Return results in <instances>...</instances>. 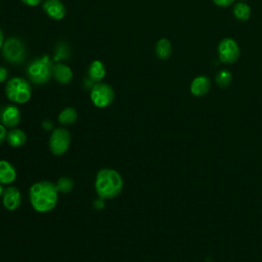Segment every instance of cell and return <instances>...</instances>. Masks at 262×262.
I'll return each instance as SVG.
<instances>
[{
	"label": "cell",
	"instance_id": "cell-20",
	"mask_svg": "<svg viewBox=\"0 0 262 262\" xmlns=\"http://www.w3.org/2000/svg\"><path fill=\"white\" fill-rule=\"evenodd\" d=\"M55 185L58 192L69 193L72 191L74 187V180L69 176H61L57 179V181L55 182Z\"/></svg>",
	"mask_w": 262,
	"mask_h": 262
},
{
	"label": "cell",
	"instance_id": "cell-28",
	"mask_svg": "<svg viewBox=\"0 0 262 262\" xmlns=\"http://www.w3.org/2000/svg\"><path fill=\"white\" fill-rule=\"evenodd\" d=\"M94 207L96 208V209H102L103 207H104V203H103V199H98V200H96L95 202H94Z\"/></svg>",
	"mask_w": 262,
	"mask_h": 262
},
{
	"label": "cell",
	"instance_id": "cell-18",
	"mask_svg": "<svg viewBox=\"0 0 262 262\" xmlns=\"http://www.w3.org/2000/svg\"><path fill=\"white\" fill-rule=\"evenodd\" d=\"M58 122L61 125L68 126L74 124L78 119V113L73 107H66L58 114Z\"/></svg>",
	"mask_w": 262,
	"mask_h": 262
},
{
	"label": "cell",
	"instance_id": "cell-23",
	"mask_svg": "<svg viewBox=\"0 0 262 262\" xmlns=\"http://www.w3.org/2000/svg\"><path fill=\"white\" fill-rule=\"evenodd\" d=\"M214 3L218 6H221V7H226V6H229L234 0H213Z\"/></svg>",
	"mask_w": 262,
	"mask_h": 262
},
{
	"label": "cell",
	"instance_id": "cell-31",
	"mask_svg": "<svg viewBox=\"0 0 262 262\" xmlns=\"http://www.w3.org/2000/svg\"><path fill=\"white\" fill-rule=\"evenodd\" d=\"M0 116H1V111H0Z\"/></svg>",
	"mask_w": 262,
	"mask_h": 262
},
{
	"label": "cell",
	"instance_id": "cell-6",
	"mask_svg": "<svg viewBox=\"0 0 262 262\" xmlns=\"http://www.w3.org/2000/svg\"><path fill=\"white\" fill-rule=\"evenodd\" d=\"M114 90L105 83H96L91 87V102L98 108H105L112 104L114 100Z\"/></svg>",
	"mask_w": 262,
	"mask_h": 262
},
{
	"label": "cell",
	"instance_id": "cell-21",
	"mask_svg": "<svg viewBox=\"0 0 262 262\" xmlns=\"http://www.w3.org/2000/svg\"><path fill=\"white\" fill-rule=\"evenodd\" d=\"M231 82V74L227 70H221L216 76V83L219 87L225 88Z\"/></svg>",
	"mask_w": 262,
	"mask_h": 262
},
{
	"label": "cell",
	"instance_id": "cell-27",
	"mask_svg": "<svg viewBox=\"0 0 262 262\" xmlns=\"http://www.w3.org/2000/svg\"><path fill=\"white\" fill-rule=\"evenodd\" d=\"M21 1H23L25 4L29 5V6H36V5L40 4L42 0H21Z\"/></svg>",
	"mask_w": 262,
	"mask_h": 262
},
{
	"label": "cell",
	"instance_id": "cell-7",
	"mask_svg": "<svg viewBox=\"0 0 262 262\" xmlns=\"http://www.w3.org/2000/svg\"><path fill=\"white\" fill-rule=\"evenodd\" d=\"M2 55L10 63H19L25 59V45L17 38H9L2 45Z\"/></svg>",
	"mask_w": 262,
	"mask_h": 262
},
{
	"label": "cell",
	"instance_id": "cell-12",
	"mask_svg": "<svg viewBox=\"0 0 262 262\" xmlns=\"http://www.w3.org/2000/svg\"><path fill=\"white\" fill-rule=\"evenodd\" d=\"M17 172L15 167L7 160H0V183L9 185L16 179Z\"/></svg>",
	"mask_w": 262,
	"mask_h": 262
},
{
	"label": "cell",
	"instance_id": "cell-15",
	"mask_svg": "<svg viewBox=\"0 0 262 262\" xmlns=\"http://www.w3.org/2000/svg\"><path fill=\"white\" fill-rule=\"evenodd\" d=\"M210 86H211V82H210L209 78H207L205 76H199L192 81L190 90L193 95L203 96L209 91Z\"/></svg>",
	"mask_w": 262,
	"mask_h": 262
},
{
	"label": "cell",
	"instance_id": "cell-19",
	"mask_svg": "<svg viewBox=\"0 0 262 262\" xmlns=\"http://www.w3.org/2000/svg\"><path fill=\"white\" fill-rule=\"evenodd\" d=\"M233 15L236 19L241 21H245L249 19L251 15V9L250 6L244 2H238L233 7Z\"/></svg>",
	"mask_w": 262,
	"mask_h": 262
},
{
	"label": "cell",
	"instance_id": "cell-17",
	"mask_svg": "<svg viewBox=\"0 0 262 262\" xmlns=\"http://www.w3.org/2000/svg\"><path fill=\"white\" fill-rule=\"evenodd\" d=\"M156 55L160 59H167L172 53V45L168 39H160L156 44Z\"/></svg>",
	"mask_w": 262,
	"mask_h": 262
},
{
	"label": "cell",
	"instance_id": "cell-29",
	"mask_svg": "<svg viewBox=\"0 0 262 262\" xmlns=\"http://www.w3.org/2000/svg\"><path fill=\"white\" fill-rule=\"evenodd\" d=\"M3 43H4V41H3V34H2V31L0 30V48L2 47Z\"/></svg>",
	"mask_w": 262,
	"mask_h": 262
},
{
	"label": "cell",
	"instance_id": "cell-9",
	"mask_svg": "<svg viewBox=\"0 0 262 262\" xmlns=\"http://www.w3.org/2000/svg\"><path fill=\"white\" fill-rule=\"evenodd\" d=\"M3 207L8 211H16L21 205V193L16 186L8 185L1 196Z\"/></svg>",
	"mask_w": 262,
	"mask_h": 262
},
{
	"label": "cell",
	"instance_id": "cell-26",
	"mask_svg": "<svg viewBox=\"0 0 262 262\" xmlns=\"http://www.w3.org/2000/svg\"><path fill=\"white\" fill-rule=\"evenodd\" d=\"M7 75H8V73H7V70H6L5 68H2V67H0V83L4 82V81L6 80V78H7Z\"/></svg>",
	"mask_w": 262,
	"mask_h": 262
},
{
	"label": "cell",
	"instance_id": "cell-13",
	"mask_svg": "<svg viewBox=\"0 0 262 262\" xmlns=\"http://www.w3.org/2000/svg\"><path fill=\"white\" fill-rule=\"evenodd\" d=\"M5 140L11 147H21L27 141V134L25 131L18 128L9 129V131L6 133Z\"/></svg>",
	"mask_w": 262,
	"mask_h": 262
},
{
	"label": "cell",
	"instance_id": "cell-3",
	"mask_svg": "<svg viewBox=\"0 0 262 262\" xmlns=\"http://www.w3.org/2000/svg\"><path fill=\"white\" fill-rule=\"evenodd\" d=\"M53 66L50 58L45 55L41 58H36L30 62L27 68V75L31 82L37 85L47 83L52 76Z\"/></svg>",
	"mask_w": 262,
	"mask_h": 262
},
{
	"label": "cell",
	"instance_id": "cell-30",
	"mask_svg": "<svg viewBox=\"0 0 262 262\" xmlns=\"http://www.w3.org/2000/svg\"><path fill=\"white\" fill-rule=\"evenodd\" d=\"M4 188H5V187L3 186V184L0 183V198L2 196V193H3V191H4Z\"/></svg>",
	"mask_w": 262,
	"mask_h": 262
},
{
	"label": "cell",
	"instance_id": "cell-5",
	"mask_svg": "<svg viewBox=\"0 0 262 262\" xmlns=\"http://www.w3.org/2000/svg\"><path fill=\"white\" fill-rule=\"evenodd\" d=\"M71 144V134L62 127L55 128L51 131L48 139V146L54 156H61L66 154Z\"/></svg>",
	"mask_w": 262,
	"mask_h": 262
},
{
	"label": "cell",
	"instance_id": "cell-25",
	"mask_svg": "<svg viewBox=\"0 0 262 262\" xmlns=\"http://www.w3.org/2000/svg\"><path fill=\"white\" fill-rule=\"evenodd\" d=\"M6 133H7L6 128L0 123V144L5 140V138H6Z\"/></svg>",
	"mask_w": 262,
	"mask_h": 262
},
{
	"label": "cell",
	"instance_id": "cell-1",
	"mask_svg": "<svg viewBox=\"0 0 262 262\" xmlns=\"http://www.w3.org/2000/svg\"><path fill=\"white\" fill-rule=\"evenodd\" d=\"M58 193L55 183L49 180L34 182L29 189L31 206L38 213H48L56 207Z\"/></svg>",
	"mask_w": 262,
	"mask_h": 262
},
{
	"label": "cell",
	"instance_id": "cell-10",
	"mask_svg": "<svg viewBox=\"0 0 262 262\" xmlns=\"http://www.w3.org/2000/svg\"><path fill=\"white\" fill-rule=\"evenodd\" d=\"M1 124L7 129L16 128L21 121V114L17 106L7 105L1 111Z\"/></svg>",
	"mask_w": 262,
	"mask_h": 262
},
{
	"label": "cell",
	"instance_id": "cell-4",
	"mask_svg": "<svg viewBox=\"0 0 262 262\" xmlns=\"http://www.w3.org/2000/svg\"><path fill=\"white\" fill-rule=\"evenodd\" d=\"M5 94L10 101L23 104L30 100L32 89L27 80L20 77H13L6 83Z\"/></svg>",
	"mask_w": 262,
	"mask_h": 262
},
{
	"label": "cell",
	"instance_id": "cell-2",
	"mask_svg": "<svg viewBox=\"0 0 262 262\" xmlns=\"http://www.w3.org/2000/svg\"><path fill=\"white\" fill-rule=\"evenodd\" d=\"M94 187L100 199H115L122 192L124 180L118 171L112 168H102L96 173Z\"/></svg>",
	"mask_w": 262,
	"mask_h": 262
},
{
	"label": "cell",
	"instance_id": "cell-16",
	"mask_svg": "<svg viewBox=\"0 0 262 262\" xmlns=\"http://www.w3.org/2000/svg\"><path fill=\"white\" fill-rule=\"evenodd\" d=\"M88 77L92 82L99 83L105 76L104 64L100 60H94L88 68Z\"/></svg>",
	"mask_w": 262,
	"mask_h": 262
},
{
	"label": "cell",
	"instance_id": "cell-22",
	"mask_svg": "<svg viewBox=\"0 0 262 262\" xmlns=\"http://www.w3.org/2000/svg\"><path fill=\"white\" fill-rule=\"evenodd\" d=\"M59 47L60 48H57V53H56V57H55V59L57 60V59H59V58H66L67 57V55H68V48H67V46L64 45V44H60L59 45Z\"/></svg>",
	"mask_w": 262,
	"mask_h": 262
},
{
	"label": "cell",
	"instance_id": "cell-14",
	"mask_svg": "<svg viewBox=\"0 0 262 262\" xmlns=\"http://www.w3.org/2000/svg\"><path fill=\"white\" fill-rule=\"evenodd\" d=\"M52 75L54 79L60 84H69L73 79L72 70L68 66L61 63H57L53 67Z\"/></svg>",
	"mask_w": 262,
	"mask_h": 262
},
{
	"label": "cell",
	"instance_id": "cell-24",
	"mask_svg": "<svg viewBox=\"0 0 262 262\" xmlns=\"http://www.w3.org/2000/svg\"><path fill=\"white\" fill-rule=\"evenodd\" d=\"M42 128L45 131H52L53 130V124H52V122L50 120H45L42 123Z\"/></svg>",
	"mask_w": 262,
	"mask_h": 262
},
{
	"label": "cell",
	"instance_id": "cell-11",
	"mask_svg": "<svg viewBox=\"0 0 262 262\" xmlns=\"http://www.w3.org/2000/svg\"><path fill=\"white\" fill-rule=\"evenodd\" d=\"M43 9L49 17L56 20L62 19L67 12L64 4L60 0H45Z\"/></svg>",
	"mask_w": 262,
	"mask_h": 262
},
{
	"label": "cell",
	"instance_id": "cell-8",
	"mask_svg": "<svg viewBox=\"0 0 262 262\" xmlns=\"http://www.w3.org/2000/svg\"><path fill=\"white\" fill-rule=\"evenodd\" d=\"M219 59L226 64L234 63L239 57V46L231 38H225L218 45Z\"/></svg>",
	"mask_w": 262,
	"mask_h": 262
}]
</instances>
